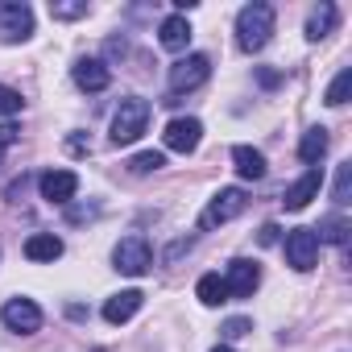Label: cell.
<instances>
[{"label": "cell", "instance_id": "cell-1", "mask_svg": "<svg viewBox=\"0 0 352 352\" xmlns=\"http://www.w3.org/2000/svg\"><path fill=\"white\" fill-rule=\"evenodd\" d=\"M274 34V9L265 5V0H253V5H245L236 13V46L245 54H257Z\"/></svg>", "mask_w": 352, "mask_h": 352}, {"label": "cell", "instance_id": "cell-2", "mask_svg": "<svg viewBox=\"0 0 352 352\" xmlns=\"http://www.w3.org/2000/svg\"><path fill=\"white\" fill-rule=\"evenodd\" d=\"M145 124H149V100L129 96V100H120V108H116V116H112L108 141H112V145H133V141L145 133Z\"/></svg>", "mask_w": 352, "mask_h": 352}, {"label": "cell", "instance_id": "cell-3", "mask_svg": "<svg viewBox=\"0 0 352 352\" xmlns=\"http://www.w3.org/2000/svg\"><path fill=\"white\" fill-rule=\"evenodd\" d=\"M208 75H212V58H208V54H187V58H179V63L170 67V96L179 100L183 91L204 87Z\"/></svg>", "mask_w": 352, "mask_h": 352}, {"label": "cell", "instance_id": "cell-4", "mask_svg": "<svg viewBox=\"0 0 352 352\" xmlns=\"http://www.w3.org/2000/svg\"><path fill=\"white\" fill-rule=\"evenodd\" d=\"M245 208H249V195H245L241 187H224V191H216V195H212V204L204 208V216H199V228H220V224L236 220Z\"/></svg>", "mask_w": 352, "mask_h": 352}, {"label": "cell", "instance_id": "cell-5", "mask_svg": "<svg viewBox=\"0 0 352 352\" xmlns=\"http://www.w3.org/2000/svg\"><path fill=\"white\" fill-rule=\"evenodd\" d=\"M112 265H116L120 274H129V278L149 274V265H153V249H149V241H145V236H124V241H116V249H112Z\"/></svg>", "mask_w": 352, "mask_h": 352}, {"label": "cell", "instance_id": "cell-6", "mask_svg": "<svg viewBox=\"0 0 352 352\" xmlns=\"http://www.w3.org/2000/svg\"><path fill=\"white\" fill-rule=\"evenodd\" d=\"M34 34V9L25 0H0V42H25Z\"/></svg>", "mask_w": 352, "mask_h": 352}, {"label": "cell", "instance_id": "cell-7", "mask_svg": "<svg viewBox=\"0 0 352 352\" xmlns=\"http://www.w3.org/2000/svg\"><path fill=\"white\" fill-rule=\"evenodd\" d=\"M315 261H319V236H315V228L286 232V265L298 270V274H307V270H315Z\"/></svg>", "mask_w": 352, "mask_h": 352}, {"label": "cell", "instance_id": "cell-8", "mask_svg": "<svg viewBox=\"0 0 352 352\" xmlns=\"http://www.w3.org/2000/svg\"><path fill=\"white\" fill-rule=\"evenodd\" d=\"M0 319H5L9 331H21V336H34L42 327V307L34 298H9L0 307Z\"/></svg>", "mask_w": 352, "mask_h": 352}, {"label": "cell", "instance_id": "cell-9", "mask_svg": "<svg viewBox=\"0 0 352 352\" xmlns=\"http://www.w3.org/2000/svg\"><path fill=\"white\" fill-rule=\"evenodd\" d=\"M199 137H204V124H199L195 116H174V120L166 124V133H162L166 149H174V153H191V149H199Z\"/></svg>", "mask_w": 352, "mask_h": 352}, {"label": "cell", "instance_id": "cell-10", "mask_svg": "<svg viewBox=\"0 0 352 352\" xmlns=\"http://www.w3.org/2000/svg\"><path fill=\"white\" fill-rule=\"evenodd\" d=\"M38 187H42V199H46V204L67 208V204L75 199V191H79V174H75V170H46L42 179H38Z\"/></svg>", "mask_w": 352, "mask_h": 352}, {"label": "cell", "instance_id": "cell-11", "mask_svg": "<svg viewBox=\"0 0 352 352\" xmlns=\"http://www.w3.org/2000/svg\"><path fill=\"white\" fill-rule=\"evenodd\" d=\"M257 282H261V270H257V261H249V257H236V261H228V274H224L228 298H253Z\"/></svg>", "mask_w": 352, "mask_h": 352}, {"label": "cell", "instance_id": "cell-12", "mask_svg": "<svg viewBox=\"0 0 352 352\" xmlns=\"http://www.w3.org/2000/svg\"><path fill=\"white\" fill-rule=\"evenodd\" d=\"M319 187H323V170H319V166H307V174H302L298 183H290L286 195H282L286 212H302L311 199H319Z\"/></svg>", "mask_w": 352, "mask_h": 352}, {"label": "cell", "instance_id": "cell-13", "mask_svg": "<svg viewBox=\"0 0 352 352\" xmlns=\"http://www.w3.org/2000/svg\"><path fill=\"white\" fill-rule=\"evenodd\" d=\"M71 79H75L79 91H104V87L112 83V71H108L104 58H79V63L71 67Z\"/></svg>", "mask_w": 352, "mask_h": 352}, {"label": "cell", "instance_id": "cell-14", "mask_svg": "<svg viewBox=\"0 0 352 352\" xmlns=\"http://www.w3.org/2000/svg\"><path fill=\"white\" fill-rule=\"evenodd\" d=\"M141 302H145V294L141 290H120V294H112L108 302H104V319L116 327V323H129L137 311H141Z\"/></svg>", "mask_w": 352, "mask_h": 352}, {"label": "cell", "instance_id": "cell-15", "mask_svg": "<svg viewBox=\"0 0 352 352\" xmlns=\"http://www.w3.org/2000/svg\"><path fill=\"white\" fill-rule=\"evenodd\" d=\"M157 42L170 50V54H183L187 50V42H191V25H187V17H166L162 21V30H157Z\"/></svg>", "mask_w": 352, "mask_h": 352}, {"label": "cell", "instance_id": "cell-16", "mask_svg": "<svg viewBox=\"0 0 352 352\" xmlns=\"http://www.w3.org/2000/svg\"><path fill=\"white\" fill-rule=\"evenodd\" d=\"M232 162H236V174H241L245 183L265 179V153H261V149H253V145H236V149H232Z\"/></svg>", "mask_w": 352, "mask_h": 352}, {"label": "cell", "instance_id": "cell-17", "mask_svg": "<svg viewBox=\"0 0 352 352\" xmlns=\"http://www.w3.org/2000/svg\"><path fill=\"white\" fill-rule=\"evenodd\" d=\"M25 257H30V261H58V257H63V241H58L54 232H34V236L25 241Z\"/></svg>", "mask_w": 352, "mask_h": 352}, {"label": "cell", "instance_id": "cell-18", "mask_svg": "<svg viewBox=\"0 0 352 352\" xmlns=\"http://www.w3.org/2000/svg\"><path fill=\"white\" fill-rule=\"evenodd\" d=\"M336 21H340L336 5H327V0H323V5L311 9V17H307V38H311V42H323V38L336 30Z\"/></svg>", "mask_w": 352, "mask_h": 352}, {"label": "cell", "instance_id": "cell-19", "mask_svg": "<svg viewBox=\"0 0 352 352\" xmlns=\"http://www.w3.org/2000/svg\"><path fill=\"white\" fill-rule=\"evenodd\" d=\"M327 153V129H307L302 141H298V157L307 166H319V157Z\"/></svg>", "mask_w": 352, "mask_h": 352}, {"label": "cell", "instance_id": "cell-20", "mask_svg": "<svg viewBox=\"0 0 352 352\" xmlns=\"http://www.w3.org/2000/svg\"><path fill=\"white\" fill-rule=\"evenodd\" d=\"M195 294H199L204 307H220V302H228V286H224L220 274H204L199 286H195Z\"/></svg>", "mask_w": 352, "mask_h": 352}, {"label": "cell", "instance_id": "cell-21", "mask_svg": "<svg viewBox=\"0 0 352 352\" xmlns=\"http://www.w3.org/2000/svg\"><path fill=\"white\" fill-rule=\"evenodd\" d=\"M348 232H352V224H348L344 216H327V220L315 228V236H319V241H327V245H344V241H348Z\"/></svg>", "mask_w": 352, "mask_h": 352}, {"label": "cell", "instance_id": "cell-22", "mask_svg": "<svg viewBox=\"0 0 352 352\" xmlns=\"http://www.w3.org/2000/svg\"><path fill=\"white\" fill-rule=\"evenodd\" d=\"M50 17L54 21H79V17H87V0H50Z\"/></svg>", "mask_w": 352, "mask_h": 352}, {"label": "cell", "instance_id": "cell-23", "mask_svg": "<svg viewBox=\"0 0 352 352\" xmlns=\"http://www.w3.org/2000/svg\"><path fill=\"white\" fill-rule=\"evenodd\" d=\"M348 195H352V162H340V170H336V187H331L336 208H344Z\"/></svg>", "mask_w": 352, "mask_h": 352}, {"label": "cell", "instance_id": "cell-24", "mask_svg": "<svg viewBox=\"0 0 352 352\" xmlns=\"http://www.w3.org/2000/svg\"><path fill=\"white\" fill-rule=\"evenodd\" d=\"M348 87H352V67H344V71L331 79V87H327V96H323V100H327L331 108H340V104L348 100Z\"/></svg>", "mask_w": 352, "mask_h": 352}, {"label": "cell", "instance_id": "cell-25", "mask_svg": "<svg viewBox=\"0 0 352 352\" xmlns=\"http://www.w3.org/2000/svg\"><path fill=\"white\" fill-rule=\"evenodd\" d=\"M162 166H166V157H162L157 149H145V153H137V157L129 162L133 174H153V170H162Z\"/></svg>", "mask_w": 352, "mask_h": 352}, {"label": "cell", "instance_id": "cell-26", "mask_svg": "<svg viewBox=\"0 0 352 352\" xmlns=\"http://www.w3.org/2000/svg\"><path fill=\"white\" fill-rule=\"evenodd\" d=\"M21 108H25L21 91H13V87H0V116H17Z\"/></svg>", "mask_w": 352, "mask_h": 352}, {"label": "cell", "instance_id": "cell-27", "mask_svg": "<svg viewBox=\"0 0 352 352\" xmlns=\"http://www.w3.org/2000/svg\"><path fill=\"white\" fill-rule=\"evenodd\" d=\"M249 331H253V323H249V319H228V323L220 327V336H224V340H241V336H249Z\"/></svg>", "mask_w": 352, "mask_h": 352}, {"label": "cell", "instance_id": "cell-28", "mask_svg": "<svg viewBox=\"0 0 352 352\" xmlns=\"http://www.w3.org/2000/svg\"><path fill=\"white\" fill-rule=\"evenodd\" d=\"M257 83H261V87H278V83H282V71H270V67H261V71H257Z\"/></svg>", "mask_w": 352, "mask_h": 352}, {"label": "cell", "instance_id": "cell-29", "mask_svg": "<svg viewBox=\"0 0 352 352\" xmlns=\"http://www.w3.org/2000/svg\"><path fill=\"white\" fill-rule=\"evenodd\" d=\"M91 216H96L91 204H87V208H67V220H71V224H83V220H91Z\"/></svg>", "mask_w": 352, "mask_h": 352}, {"label": "cell", "instance_id": "cell-30", "mask_svg": "<svg viewBox=\"0 0 352 352\" xmlns=\"http://www.w3.org/2000/svg\"><path fill=\"white\" fill-rule=\"evenodd\" d=\"M67 149H71V153H91V141L75 133V137H67Z\"/></svg>", "mask_w": 352, "mask_h": 352}, {"label": "cell", "instance_id": "cell-31", "mask_svg": "<svg viewBox=\"0 0 352 352\" xmlns=\"http://www.w3.org/2000/svg\"><path fill=\"white\" fill-rule=\"evenodd\" d=\"M17 137H21V129H17V124H0V149H5V145H13Z\"/></svg>", "mask_w": 352, "mask_h": 352}, {"label": "cell", "instance_id": "cell-32", "mask_svg": "<svg viewBox=\"0 0 352 352\" xmlns=\"http://www.w3.org/2000/svg\"><path fill=\"white\" fill-rule=\"evenodd\" d=\"M278 232H282L278 224H265V228L257 232V241H261V245H278Z\"/></svg>", "mask_w": 352, "mask_h": 352}, {"label": "cell", "instance_id": "cell-33", "mask_svg": "<svg viewBox=\"0 0 352 352\" xmlns=\"http://www.w3.org/2000/svg\"><path fill=\"white\" fill-rule=\"evenodd\" d=\"M21 191H25V174H21V179H17V183H13V187H9V199H17V195H21Z\"/></svg>", "mask_w": 352, "mask_h": 352}, {"label": "cell", "instance_id": "cell-34", "mask_svg": "<svg viewBox=\"0 0 352 352\" xmlns=\"http://www.w3.org/2000/svg\"><path fill=\"white\" fill-rule=\"evenodd\" d=\"M212 352H232V348H228V344H216V348H212Z\"/></svg>", "mask_w": 352, "mask_h": 352}]
</instances>
